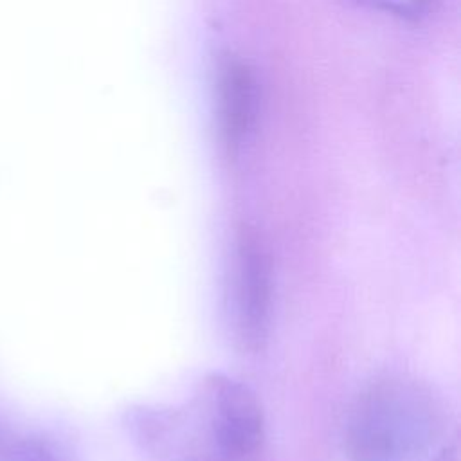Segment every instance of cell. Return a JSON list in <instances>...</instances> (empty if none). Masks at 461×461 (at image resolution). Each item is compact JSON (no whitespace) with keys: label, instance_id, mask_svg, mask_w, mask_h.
Returning <instances> with one entry per match:
<instances>
[{"label":"cell","instance_id":"obj_2","mask_svg":"<svg viewBox=\"0 0 461 461\" xmlns=\"http://www.w3.org/2000/svg\"><path fill=\"white\" fill-rule=\"evenodd\" d=\"M344 447L351 461H445V409L414 380H378L351 403Z\"/></svg>","mask_w":461,"mask_h":461},{"label":"cell","instance_id":"obj_3","mask_svg":"<svg viewBox=\"0 0 461 461\" xmlns=\"http://www.w3.org/2000/svg\"><path fill=\"white\" fill-rule=\"evenodd\" d=\"M225 299L234 342L243 351H261L270 331L272 261L267 243L252 227L243 225L236 232Z\"/></svg>","mask_w":461,"mask_h":461},{"label":"cell","instance_id":"obj_5","mask_svg":"<svg viewBox=\"0 0 461 461\" xmlns=\"http://www.w3.org/2000/svg\"><path fill=\"white\" fill-rule=\"evenodd\" d=\"M0 461H76L67 445L50 434L0 429Z\"/></svg>","mask_w":461,"mask_h":461},{"label":"cell","instance_id":"obj_4","mask_svg":"<svg viewBox=\"0 0 461 461\" xmlns=\"http://www.w3.org/2000/svg\"><path fill=\"white\" fill-rule=\"evenodd\" d=\"M216 122L225 149L236 155L254 133L261 88L254 68L240 56L223 54L216 63L214 74Z\"/></svg>","mask_w":461,"mask_h":461},{"label":"cell","instance_id":"obj_1","mask_svg":"<svg viewBox=\"0 0 461 461\" xmlns=\"http://www.w3.org/2000/svg\"><path fill=\"white\" fill-rule=\"evenodd\" d=\"M131 429L157 461H258L265 441L256 394L223 373L207 375L178 405L131 412Z\"/></svg>","mask_w":461,"mask_h":461},{"label":"cell","instance_id":"obj_6","mask_svg":"<svg viewBox=\"0 0 461 461\" xmlns=\"http://www.w3.org/2000/svg\"><path fill=\"white\" fill-rule=\"evenodd\" d=\"M360 5H366L375 11H382L402 20H421L425 18L438 0H357Z\"/></svg>","mask_w":461,"mask_h":461}]
</instances>
